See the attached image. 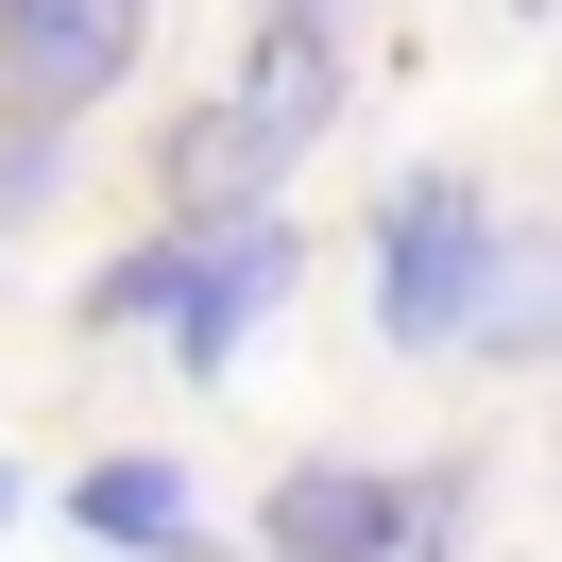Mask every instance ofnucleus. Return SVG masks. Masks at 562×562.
<instances>
[{
  "label": "nucleus",
  "instance_id": "1",
  "mask_svg": "<svg viewBox=\"0 0 562 562\" xmlns=\"http://www.w3.org/2000/svg\"><path fill=\"white\" fill-rule=\"evenodd\" d=\"M341 86H358L341 69V18H324V0H273L256 52H239V86L171 137V205L188 222H205V205H273V188L307 171V137L341 120Z\"/></svg>",
  "mask_w": 562,
  "mask_h": 562
},
{
  "label": "nucleus",
  "instance_id": "2",
  "mask_svg": "<svg viewBox=\"0 0 562 562\" xmlns=\"http://www.w3.org/2000/svg\"><path fill=\"white\" fill-rule=\"evenodd\" d=\"M494 256H512V222H494L477 171H392V205H375V341H392V358L477 341Z\"/></svg>",
  "mask_w": 562,
  "mask_h": 562
},
{
  "label": "nucleus",
  "instance_id": "3",
  "mask_svg": "<svg viewBox=\"0 0 562 562\" xmlns=\"http://www.w3.org/2000/svg\"><path fill=\"white\" fill-rule=\"evenodd\" d=\"M290 273H307L290 205H205V222H188V290H171V358L222 392V375H239V341L290 307Z\"/></svg>",
  "mask_w": 562,
  "mask_h": 562
},
{
  "label": "nucleus",
  "instance_id": "4",
  "mask_svg": "<svg viewBox=\"0 0 562 562\" xmlns=\"http://www.w3.org/2000/svg\"><path fill=\"white\" fill-rule=\"evenodd\" d=\"M137 52H154V0H0V103H18V120L120 103Z\"/></svg>",
  "mask_w": 562,
  "mask_h": 562
},
{
  "label": "nucleus",
  "instance_id": "5",
  "mask_svg": "<svg viewBox=\"0 0 562 562\" xmlns=\"http://www.w3.org/2000/svg\"><path fill=\"white\" fill-rule=\"evenodd\" d=\"M409 512H426V477L392 494L375 460H290V477L256 494V562H392Z\"/></svg>",
  "mask_w": 562,
  "mask_h": 562
},
{
  "label": "nucleus",
  "instance_id": "6",
  "mask_svg": "<svg viewBox=\"0 0 562 562\" xmlns=\"http://www.w3.org/2000/svg\"><path fill=\"white\" fill-rule=\"evenodd\" d=\"M69 528L103 562H205V494H188V460H154V443H103L69 477Z\"/></svg>",
  "mask_w": 562,
  "mask_h": 562
},
{
  "label": "nucleus",
  "instance_id": "7",
  "mask_svg": "<svg viewBox=\"0 0 562 562\" xmlns=\"http://www.w3.org/2000/svg\"><path fill=\"white\" fill-rule=\"evenodd\" d=\"M477 341H494V358H562V222L494 256V307H477Z\"/></svg>",
  "mask_w": 562,
  "mask_h": 562
},
{
  "label": "nucleus",
  "instance_id": "8",
  "mask_svg": "<svg viewBox=\"0 0 562 562\" xmlns=\"http://www.w3.org/2000/svg\"><path fill=\"white\" fill-rule=\"evenodd\" d=\"M171 290H188V205H171V239H137V256H103V273H86L69 307H86V324H103V341H120V324H171Z\"/></svg>",
  "mask_w": 562,
  "mask_h": 562
},
{
  "label": "nucleus",
  "instance_id": "9",
  "mask_svg": "<svg viewBox=\"0 0 562 562\" xmlns=\"http://www.w3.org/2000/svg\"><path fill=\"white\" fill-rule=\"evenodd\" d=\"M52 137H69V120H18V137H0V222L52 205Z\"/></svg>",
  "mask_w": 562,
  "mask_h": 562
},
{
  "label": "nucleus",
  "instance_id": "10",
  "mask_svg": "<svg viewBox=\"0 0 562 562\" xmlns=\"http://www.w3.org/2000/svg\"><path fill=\"white\" fill-rule=\"evenodd\" d=\"M0 528H18V460H0Z\"/></svg>",
  "mask_w": 562,
  "mask_h": 562
},
{
  "label": "nucleus",
  "instance_id": "11",
  "mask_svg": "<svg viewBox=\"0 0 562 562\" xmlns=\"http://www.w3.org/2000/svg\"><path fill=\"white\" fill-rule=\"evenodd\" d=\"M512 18H562V0H512Z\"/></svg>",
  "mask_w": 562,
  "mask_h": 562
},
{
  "label": "nucleus",
  "instance_id": "12",
  "mask_svg": "<svg viewBox=\"0 0 562 562\" xmlns=\"http://www.w3.org/2000/svg\"><path fill=\"white\" fill-rule=\"evenodd\" d=\"M324 18H341V0H324Z\"/></svg>",
  "mask_w": 562,
  "mask_h": 562
}]
</instances>
